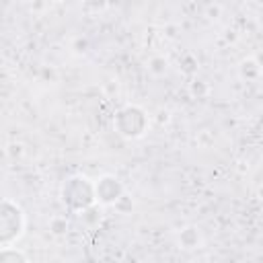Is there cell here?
<instances>
[{
    "instance_id": "1",
    "label": "cell",
    "mask_w": 263,
    "mask_h": 263,
    "mask_svg": "<svg viewBox=\"0 0 263 263\" xmlns=\"http://www.w3.org/2000/svg\"><path fill=\"white\" fill-rule=\"evenodd\" d=\"M25 232V214L21 205L12 199H2V210H0V245L2 249L12 247Z\"/></svg>"
},
{
    "instance_id": "2",
    "label": "cell",
    "mask_w": 263,
    "mask_h": 263,
    "mask_svg": "<svg viewBox=\"0 0 263 263\" xmlns=\"http://www.w3.org/2000/svg\"><path fill=\"white\" fill-rule=\"evenodd\" d=\"M62 199H64V203L70 210H74V212L80 214V212L88 210L90 205H95V201H97V197H95V185L86 177H80V175L70 177L64 183V187H62Z\"/></svg>"
},
{
    "instance_id": "3",
    "label": "cell",
    "mask_w": 263,
    "mask_h": 263,
    "mask_svg": "<svg viewBox=\"0 0 263 263\" xmlns=\"http://www.w3.org/2000/svg\"><path fill=\"white\" fill-rule=\"evenodd\" d=\"M115 125L123 138H140L148 127V115L144 113V109L136 105H127L117 113Z\"/></svg>"
},
{
    "instance_id": "4",
    "label": "cell",
    "mask_w": 263,
    "mask_h": 263,
    "mask_svg": "<svg viewBox=\"0 0 263 263\" xmlns=\"http://www.w3.org/2000/svg\"><path fill=\"white\" fill-rule=\"evenodd\" d=\"M121 195H123V185L113 175H103L95 185V197L103 205H115Z\"/></svg>"
},
{
    "instance_id": "5",
    "label": "cell",
    "mask_w": 263,
    "mask_h": 263,
    "mask_svg": "<svg viewBox=\"0 0 263 263\" xmlns=\"http://www.w3.org/2000/svg\"><path fill=\"white\" fill-rule=\"evenodd\" d=\"M179 245L183 249H197L201 245V234H199V228L195 226H187L181 230L179 234Z\"/></svg>"
},
{
    "instance_id": "6",
    "label": "cell",
    "mask_w": 263,
    "mask_h": 263,
    "mask_svg": "<svg viewBox=\"0 0 263 263\" xmlns=\"http://www.w3.org/2000/svg\"><path fill=\"white\" fill-rule=\"evenodd\" d=\"M261 72H263V68L257 64L255 58H249V60H245V62L240 64V76H242L245 80H257V78L261 76Z\"/></svg>"
},
{
    "instance_id": "7",
    "label": "cell",
    "mask_w": 263,
    "mask_h": 263,
    "mask_svg": "<svg viewBox=\"0 0 263 263\" xmlns=\"http://www.w3.org/2000/svg\"><path fill=\"white\" fill-rule=\"evenodd\" d=\"M0 263H29V259L25 257L23 251L12 249V247H6L0 253Z\"/></svg>"
},
{
    "instance_id": "8",
    "label": "cell",
    "mask_w": 263,
    "mask_h": 263,
    "mask_svg": "<svg viewBox=\"0 0 263 263\" xmlns=\"http://www.w3.org/2000/svg\"><path fill=\"white\" fill-rule=\"evenodd\" d=\"M166 60L164 58H160V55H156V58H152L150 62H148V70H150V74H154V76H162L164 72H166Z\"/></svg>"
},
{
    "instance_id": "9",
    "label": "cell",
    "mask_w": 263,
    "mask_h": 263,
    "mask_svg": "<svg viewBox=\"0 0 263 263\" xmlns=\"http://www.w3.org/2000/svg\"><path fill=\"white\" fill-rule=\"evenodd\" d=\"M49 230L53 232V234H66V230H68V220L66 218H51L49 220Z\"/></svg>"
},
{
    "instance_id": "10",
    "label": "cell",
    "mask_w": 263,
    "mask_h": 263,
    "mask_svg": "<svg viewBox=\"0 0 263 263\" xmlns=\"http://www.w3.org/2000/svg\"><path fill=\"white\" fill-rule=\"evenodd\" d=\"M132 208H134V203H132V199L123 193L119 199H117V203H115V210H119L121 214H127V212H132Z\"/></svg>"
},
{
    "instance_id": "11",
    "label": "cell",
    "mask_w": 263,
    "mask_h": 263,
    "mask_svg": "<svg viewBox=\"0 0 263 263\" xmlns=\"http://www.w3.org/2000/svg\"><path fill=\"white\" fill-rule=\"evenodd\" d=\"M191 92H193V95H197V97L205 95V92H208L205 82H203V80H193V82H191Z\"/></svg>"
}]
</instances>
